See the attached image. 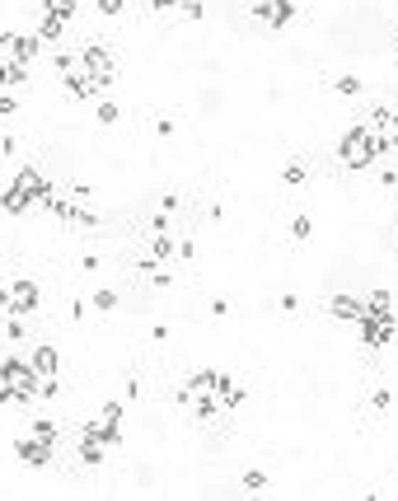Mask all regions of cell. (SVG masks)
Returning a JSON list of instances; mask_svg holds the SVG:
<instances>
[{
    "label": "cell",
    "instance_id": "1",
    "mask_svg": "<svg viewBox=\"0 0 398 501\" xmlns=\"http://www.w3.org/2000/svg\"><path fill=\"white\" fill-rule=\"evenodd\" d=\"M380 155H384V145L370 136V127H365V122H356L352 132L338 141V159H342V169H370Z\"/></svg>",
    "mask_w": 398,
    "mask_h": 501
},
{
    "label": "cell",
    "instance_id": "2",
    "mask_svg": "<svg viewBox=\"0 0 398 501\" xmlns=\"http://www.w3.org/2000/svg\"><path fill=\"white\" fill-rule=\"evenodd\" d=\"M117 422H122V399H108L99 408V417H90V422L80 426V436H94V441H103L108 450L122 445V431H117Z\"/></svg>",
    "mask_w": 398,
    "mask_h": 501
},
{
    "label": "cell",
    "instance_id": "3",
    "mask_svg": "<svg viewBox=\"0 0 398 501\" xmlns=\"http://www.w3.org/2000/svg\"><path fill=\"white\" fill-rule=\"evenodd\" d=\"M0 384H10V389L19 394V408H23L28 399H38V384H43V375L33 370V361L10 357V361H0Z\"/></svg>",
    "mask_w": 398,
    "mask_h": 501
},
{
    "label": "cell",
    "instance_id": "4",
    "mask_svg": "<svg viewBox=\"0 0 398 501\" xmlns=\"http://www.w3.org/2000/svg\"><path fill=\"white\" fill-rule=\"evenodd\" d=\"M80 61H85V75L99 85V94L117 85V66H113V56H108V47H103V43H85V47H80Z\"/></svg>",
    "mask_w": 398,
    "mask_h": 501
},
{
    "label": "cell",
    "instance_id": "5",
    "mask_svg": "<svg viewBox=\"0 0 398 501\" xmlns=\"http://www.w3.org/2000/svg\"><path fill=\"white\" fill-rule=\"evenodd\" d=\"M38 300H43V290H38L33 277H19L10 290H0V305H5L10 314H19V319H23V314H33Z\"/></svg>",
    "mask_w": 398,
    "mask_h": 501
},
{
    "label": "cell",
    "instance_id": "6",
    "mask_svg": "<svg viewBox=\"0 0 398 501\" xmlns=\"http://www.w3.org/2000/svg\"><path fill=\"white\" fill-rule=\"evenodd\" d=\"M356 333H361L365 347H389V342H398V314H389V319L361 314V319H356Z\"/></svg>",
    "mask_w": 398,
    "mask_h": 501
},
{
    "label": "cell",
    "instance_id": "7",
    "mask_svg": "<svg viewBox=\"0 0 398 501\" xmlns=\"http://www.w3.org/2000/svg\"><path fill=\"white\" fill-rule=\"evenodd\" d=\"M14 455H19L28 468H47V464H52V455H57V445L43 441V436H33V431H23L19 441H14Z\"/></svg>",
    "mask_w": 398,
    "mask_h": 501
},
{
    "label": "cell",
    "instance_id": "8",
    "mask_svg": "<svg viewBox=\"0 0 398 501\" xmlns=\"http://www.w3.org/2000/svg\"><path fill=\"white\" fill-rule=\"evenodd\" d=\"M10 188L19 192V197L28 201V206H43V197H47V188H52V183H47L43 174H38V169H28V164H23L19 174H14V183H10Z\"/></svg>",
    "mask_w": 398,
    "mask_h": 501
},
{
    "label": "cell",
    "instance_id": "9",
    "mask_svg": "<svg viewBox=\"0 0 398 501\" xmlns=\"http://www.w3.org/2000/svg\"><path fill=\"white\" fill-rule=\"evenodd\" d=\"M146 253L155 258V263H173V253H178V244H173V230H146Z\"/></svg>",
    "mask_w": 398,
    "mask_h": 501
},
{
    "label": "cell",
    "instance_id": "10",
    "mask_svg": "<svg viewBox=\"0 0 398 501\" xmlns=\"http://www.w3.org/2000/svg\"><path fill=\"white\" fill-rule=\"evenodd\" d=\"M28 361H33V370H38L43 379H47V375H61V357H57V347H52V342H38Z\"/></svg>",
    "mask_w": 398,
    "mask_h": 501
},
{
    "label": "cell",
    "instance_id": "11",
    "mask_svg": "<svg viewBox=\"0 0 398 501\" xmlns=\"http://www.w3.org/2000/svg\"><path fill=\"white\" fill-rule=\"evenodd\" d=\"M216 394H220V408H239V403L249 399V389H244V384H235L225 370H216Z\"/></svg>",
    "mask_w": 398,
    "mask_h": 501
},
{
    "label": "cell",
    "instance_id": "12",
    "mask_svg": "<svg viewBox=\"0 0 398 501\" xmlns=\"http://www.w3.org/2000/svg\"><path fill=\"white\" fill-rule=\"evenodd\" d=\"M328 314H333V319L356 323V319L365 314V300H356V295H333V300H328Z\"/></svg>",
    "mask_w": 398,
    "mask_h": 501
},
{
    "label": "cell",
    "instance_id": "13",
    "mask_svg": "<svg viewBox=\"0 0 398 501\" xmlns=\"http://www.w3.org/2000/svg\"><path fill=\"white\" fill-rule=\"evenodd\" d=\"M61 90H66L70 99H99V85H94L90 75H66V80H61Z\"/></svg>",
    "mask_w": 398,
    "mask_h": 501
},
{
    "label": "cell",
    "instance_id": "14",
    "mask_svg": "<svg viewBox=\"0 0 398 501\" xmlns=\"http://www.w3.org/2000/svg\"><path fill=\"white\" fill-rule=\"evenodd\" d=\"M365 314H370V319H389V314H394V295H389L384 286L370 290V295H365Z\"/></svg>",
    "mask_w": 398,
    "mask_h": 501
},
{
    "label": "cell",
    "instance_id": "15",
    "mask_svg": "<svg viewBox=\"0 0 398 501\" xmlns=\"http://www.w3.org/2000/svg\"><path fill=\"white\" fill-rule=\"evenodd\" d=\"M103 459H108V445H103V441H94V436H80V464L99 468Z\"/></svg>",
    "mask_w": 398,
    "mask_h": 501
},
{
    "label": "cell",
    "instance_id": "16",
    "mask_svg": "<svg viewBox=\"0 0 398 501\" xmlns=\"http://www.w3.org/2000/svg\"><path fill=\"white\" fill-rule=\"evenodd\" d=\"M52 66H57V75H85V61H80V52H57L52 56Z\"/></svg>",
    "mask_w": 398,
    "mask_h": 501
},
{
    "label": "cell",
    "instance_id": "17",
    "mask_svg": "<svg viewBox=\"0 0 398 501\" xmlns=\"http://www.w3.org/2000/svg\"><path fill=\"white\" fill-rule=\"evenodd\" d=\"M323 85H328L333 94H342V99H361V90H365L356 75H338V80H323Z\"/></svg>",
    "mask_w": 398,
    "mask_h": 501
},
{
    "label": "cell",
    "instance_id": "18",
    "mask_svg": "<svg viewBox=\"0 0 398 501\" xmlns=\"http://www.w3.org/2000/svg\"><path fill=\"white\" fill-rule=\"evenodd\" d=\"M61 33H66V19H57V14H43V23H38V38H43V43H61Z\"/></svg>",
    "mask_w": 398,
    "mask_h": 501
},
{
    "label": "cell",
    "instance_id": "19",
    "mask_svg": "<svg viewBox=\"0 0 398 501\" xmlns=\"http://www.w3.org/2000/svg\"><path fill=\"white\" fill-rule=\"evenodd\" d=\"M291 19H296V0H272V19H267V28H286Z\"/></svg>",
    "mask_w": 398,
    "mask_h": 501
},
{
    "label": "cell",
    "instance_id": "20",
    "mask_svg": "<svg viewBox=\"0 0 398 501\" xmlns=\"http://www.w3.org/2000/svg\"><path fill=\"white\" fill-rule=\"evenodd\" d=\"M305 179H309L305 159H286V169H281V183H286V188H300Z\"/></svg>",
    "mask_w": 398,
    "mask_h": 501
},
{
    "label": "cell",
    "instance_id": "21",
    "mask_svg": "<svg viewBox=\"0 0 398 501\" xmlns=\"http://www.w3.org/2000/svg\"><path fill=\"white\" fill-rule=\"evenodd\" d=\"M0 80H5V85H28V61H5V66H0Z\"/></svg>",
    "mask_w": 398,
    "mask_h": 501
},
{
    "label": "cell",
    "instance_id": "22",
    "mask_svg": "<svg viewBox=\"0 0 398 501\" xmlns=\"http://www.w3.org/2000/svg\"><path fill=\"white\" fill-rule=\"evenodd\" d=\"M28 431L33 436H43V441H52V445H57V436H61V426L52 422V417H33V422H28Z\"/></svg>",
    "mask_w": 398,
    "mask_h": 501
},
{
    "label": "cell",
    "instance_id": "23",
    "mask_svg": "<svg viewBox=\"0 0 398 501\" xmlns=\"http://www.w3.org/2000/svg\"><path fill=\"white\" fill-rule=\"evenodd\" d=\"M70 225H75V230H94V225H99V216H94L90 206H85V201H75V211H70Z\"/></svg>",
    "mask_w": 398,
    "mask_h": 501
},
{
    "label": "cell",
    "instance_id": "24",
    "mask_svg": "<svg viewBox=\"0 0 398 501\" xmlns=\"http://www.w3.org/2000/svg\"><path fill=\"white\" fill-rule=\"evenodd\" d=\"M38 47H43V38H23L19 33V43H14V61H33Z\"/></svg>",
    "mask_w": 398,
    "mask_h": 501
},
{
    "label": "cell",
    "instance_id": "25",
    "mask_svg": "<svg viewBox=\"0 0 398 501\" xmlns=\"http://www.w3.org/2000/svg\"><path fill=\"white\" fill-rule=\"evenodd\" d=\"M43 14H57V19H70V14H75V0H43Z\"/></svg>",
    "mask_w": 398,
    "mask_h": 501
},
{
    "label": "cell",
    "instance_id": "26",
    "mask_svg": "<svg viewBox=\"0 0 398 501\" xmlns=\"http://www.w3.org/2000/svg\"><path fill=\"white\" fill-rule=\"evenodd\" d=\"M309 234H314V221H309V216H296V221H291V239H296V244H305Z\"/></svg>",
    "mask_w": 398,
    "mask_h": 501
},
{
    "label": "cell",
    "instance_id": "27",
    "mask_svg": "<svg viewBox=\"0 0 398 501\" xmlns=\"http://www.w3.org/2000/svg\"><path fill=\"white\" fill-rule=\"evenodd\" d=\"M38 399H47V403H52V399H61V375H47L43 384H38Z\"/></svg>",
    "mask_w": 398,
    "mask_h": 501
},
{
    "label": "cell",
    "instance_id": "28",
    "mask_svg": "<svg viewBox=\"0 0 398 501\" xmlns=\"http://www.w3.org/2000/svg\"><path fill=\"white\" fill-rule=\"evenodd\" d=\"M0 206H5V211H10V216H23V211H28V201H23V197H19V192H14V188L5 192V197H0Z\"/></svg>",
    "mask_w": 398,
    "mask_h": 501
},
{
    "label": "cell",
    "instance_id": "29",
    "mask_svg": "<svg viewBox=\"0 0 398 501\" xmlns=\"http://www.w3.org/2000/svg\"><path fill=\"white\" fill-rule=\"evenodd\" d=\"M90 305H94L99 314H113V310H117V290H99V295H94Z\"/></svg>",
    "mask_w": 398,
    "mask_h": 501
},
{
    "label": "cell",
    "instance_id": "30",
    "mask_svg": "<svg viewBox=\"0 0 398 501\" xmlns=\"http://www.w3.org/2000/svg\"><path fill=\"white\" fill-rule=\"evenodd\" d=\"M117 117H122V108H117L113 99H99V122H103V127H113Z\"/></svg>",
    "mask_w": 398,
    "mask_h": 501
},
{
    "label": "cell",
    "instance_id": "31",
    "mask_svg": "<svg viewBox=\"0 0 398 501\" xmlns=\"http://www.w3.org/2000/svg\"><path fill=\"white\" fill-rule=\"evenodd\" d=\"M244 487H249V492H262V487H267V473H262V468H249V473H244Z\"/></svg>",
    "mask_w": 398,
    "mask_h": 501
},
{
    "label": "cell",
    "instance_id": "32",
    "mask_svg": "<svg viewBox=\"0 0 398 501\" xmlns=\"http://www.w3.org/2000/svg\"><path fill=\"white\" fill-rule=\"evenodd\" d=\"M389 403H394V394H389V389H375V394H370V412H389Z\"/></svg>",
    "mask_w": 398,
    "mask_h": 501
},
{
    "label": "cell",
    "instance_id": "33",
    "mask_svg": "<svg viewBox=\"0 0 398 501\" xmlns=\"http://www.w3.org/2000/svg\"><path fill=\"white\" fill-rule=\"evenodd\" d=\"M178 10L188 14V19H206V5H202V0H183Z\"/></svg>",
    "mask_w": 398,
    "mask_h": 501
},
{
    "label": "cell",
    "instance_id": "34",
    "mask_svg": "<svg viewBox=\"0 0 398 501\" xmlns=\"http://www.w3.org/2000/svg\"><path fill=\"white\" fill-rule=\"evenodd\" d=\"M150 286H155V290H169V286H173V272H164V268L150 272Z\"/></svg>",
    "mask_w": 398,
    "mask_h": 501
},
{
    "label": "cell",
    "instance_id": "35",
    "mask_svg": "<svg viewBox=\"0 0 398 501\" xmlns=\"http://www.w3.org/2000/svg\"><path fill=\"white\" fill-rule=\"evenodd\" d=\"M5 337H10V342H23V323H19V314H10V323H5Z\"/></svg>",
    "mask_w": 398,
    "mask_h": 501
},
{
    "label": "cell",
    "instance_id": "36",
    "mask_svg": "<svg viewBox=\"0 0 398 501\" xmlns=\"http://www.w3.org/2000/svg\"><path fill=\"white\" fill-rule=\"evenodd\" d=\"M249 14H253V19H262V23H267V19H272V0H258V5H249Z\"/></svg>",
    "mask_w": 398,
    "mask_h": 501
},
{
    "label": "cell",
    "instance_id": "37",
    "mask_svg": "<svg viewBox=\"0 0 398 501\" xmlns=\"http://www.w3.org/2000/svg\"><path fill=\"white\" fill-rule=\"evenodd\" d=\"M122 10H127V0H99V14H108V19L122 14Z\"/></svg>",
    "mask_w": 398,
    "mask_h": 501
},
{
    "label": "cell",
    "instance_id": "38",
    "mask_svg": "<svg viewBox=\"0 0 398 501\" xmlns=\"http://www.w3.org/2000/svg\"><path fill=\"white\" fill-rule=\"evenodd\" d=\"M193 258H197V244L193 239H178V263H193Z\"/></svg>",
    "mask_w": 398,
    "mask_h": 501
},
{
    "label": "cell",
    "instance_id": "39",
    "mask_svg": "<svg viewBox=\"0 0 398 501\" xmlns=\"http://www.w3.org/2000/svg\"><path fill=\"white\" fill-rule=\"evenodd\" d=\"M14 112H19V103H14V99H10V94L0 90V117H14Z\"/></svg>",
    "mask_w": 398,
    "mask_h": 501
},
{
    "label": "cell",
    "instance_id": "40",
    "mask_svg": "<svg viewBox=\"0 0 398 501\" xmlns=\"http://www.w3.org/2000/svg\"><path fill=\"white\" fill-rule=\"evenodd\" d=\"M300 310V295H296V290H286V295H281V314H296Z\"/></svg>",
    "mask_w": 398,
    "mask_h": 501
},
{
    "label": "cell",
    "instance_id": "41",
    "mask_svg": "<svg viewBox=\"0 0 398 501\" xmlns=\"http://www.w3.org/2000/svg\"><path fill=\"white\" fill-rule=\"evenodd\" d=\"M159 211H164V216L178 211V192H164V197H159Z\"/></svg>",
    "mask_w": 398,
    "mask_h": 501
},
{
    "label": "cell",
    "instance_id": "42",
    "mask_svg": "<svg viewBox=\"0 0 398 501\" xmlns=\"http://www.w3.org/2000/svg\"><path fill=\"white\" fill-rule=\"evenodd\" d=\"M155 136H164V141H169V136H173V117H159V122H155Z\"/></svg>",
    "mask_w": 398,
    "mask_h": 501
},
{
    "label": "cell",
    "instance_id": "43",
    "mask_svg": "<svg viewBox=\"0 0 398 501\" xmlns=\"http://www.w3.org/2000/svg\"><path fill=\"white\" fill-rule=\"evenodd\" d=\"M150 5H155V14H173L178 10V0H150Z\"/></svg>",
    "mask_w": 398,
    "mask_h": 501
},
{
    "label": "cell",
    "instance_id": "44",
    "mask_svg": "<svg viewBox=\"0 0 398 501\" xmlns=\"http://www.w3.org/2000/svg\"><path fill=\"white\" fill-rule=\"evenodd\" d=\"M10 403H19V394H14L10 384H0V408H10Z\"/></svg>",
    "mask_w": 398,
    "mask_h": 501
},
{
    "label": "cell",
    "instance_id": "45",
    "mask_svg": "<svg viewBox=\"0 0 398 501\" xmlns=\"http://www.w3.org/2000/svg\"><path fill=\"white\" fill-rule=\"evenodd\" d=\"M90 192H94L90 183H75V188H70V197H75V201H90Z\"/></svg>",
    "mask_w": 398,
    "mask_h": 501
},
{
    "label": "cell",
    "instance_id": "46",
    "mask_svg": "<svg viewBox=\"0 0 398 501\" xmlns=\"http://www.w3.org/2000/svg\"><path fill=\"white\" fill-rule=\"evenodd\" d=\"M394 56H398V33H394Z\"/></svg>",
    "mask_w": 398,
    "mask_h": 501
},
{
    "label": "cell",
    "instance_id": "47",
    "mask_svg": "<svg viewBox=\"0 0 398 501\" xmlns=\"http://www.w3.org/2000/svg\"><path fill=\"white\" fill-rule=\"evenodd\" d=\"M178 5H183V0H178Z\"/></svg>",
    "mask_w": 398,
    "mask_h": 501
}]
</instances>
